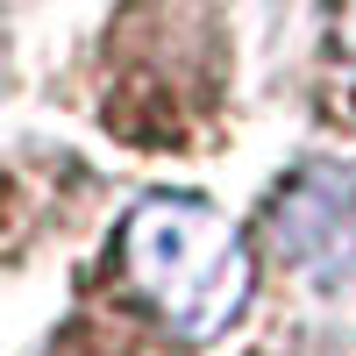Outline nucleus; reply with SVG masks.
I'll return each mask as SVG.
<instances>
[{
    "label": "nucleus",
    "instance_id": "f03ea898",
    "mask_svg": "<svg viewBox=\"0 0 356 356\" xmlns=\"http://www.w3.org/2000/svg\"><path fill=\"white\" fill-rule=\"evenodd\" d=\"M271 235H278V250H292L307 264V271H349L356 264V207L349 193L335 186V178H300L292 193H278L271 207Z\"/></svg>",
    "mask_w": 356,
    "mask_h": 356
},
{
    "label": "nucleus",
    "instance_id": "f257e3e1",
    "mask_svg": "<svg viewBox=\"0 0 356 356\" xmlns=\"http://www.w3.org/2000/svg\"><path fill=\"white\" fill-rule=\"evenodd\" d=\"M129 285L186 342H214L250 300V250L200 200H143L122 228Z\"/></svg>",
    "mask_w": 356,
    "mask_h": 356
}]
</instances>
